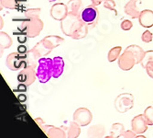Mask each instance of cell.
<instances>
[{
	"label": "cell",
	"mask_w": 153,
	"mask_h": 138,
	"mask_svg": "<svg viewBox=\"0 0 153 138\" xmlns=\"http://www.w3.org/2000/svg\"><path fill=\"white\" fill-rule=\"evenodd\" d=\"M64 41V39L58 35H49L41 40L30 51L27 52V64L33 67L38 66L39 60L47 56L53 49L60 46Z\"/></svg>",
	"instance_id": "obj_1"
},
{
	"label": "cell",
	"mask_w": 153,
	"mask_h": 138,
	"mask_svg": "<svg viewBox=\"0 0 153 138\" xmlns=\"http://www.w3.org/2000/svg\"><path fill=\"white\" fill-rule=\"evenodd\" d=\"M88 26L82 21L80 15L68 13L67 17L61 21V29L64 35L74 40H81L86 37Z\"/></svg>",
	"instance_id": "obj_2"
},
{
	"label": "cell",
	"mask_w": 153,
	"mask_h": 138,
	"mask_svg": "<svg viewBox=\"0 0 153 138\" xmlns=\"http://www.w3.org/2000/svg\"><path fill=\"white\" fill-rule=\"evenodd\" d=\"M145 54V51L138 45L132 44L126 48L118 58V66L123 71H128L135 64H140Z\"/></svg>",
	"instance_id": "obj_3"
},
{
	"label": "cell",
	"mask_w": 153,
	"mask_h": 138,
	"mask_svg": "<svg viewBox=\"0 0 153 138\" xmlns=\"http://www.w3.org/2000/svg\"><path fill=\"white\" fill-rule=\"evenodd\" d=\"M43 21L39 19V17L25 18L18 30L27 35V38H35L39 36L41 31L43 30Z\"/></svg>",
	"instance_id": "obj_4"
},
{
	"label": "cell",
	"mask_w": 153,
	"mask_h": 138,
	"mask_svg": "<svg viewBox=\"0 0 153 138\" xmlns=\"http://www.w3.org/2000/svg\"><path fill=\"white\" fill-rule=\"evenodd\" d=\"M37 78L40 83H47L52 77V59L42 57L37 66Z\"/></svg>",
	"instance_id": "obj_5"
},
{
	"label": "cell",
	"mask_w": 153,
	"mask_h": 138,
	"mask_svg": "<svg viewBox=\"0 0 153 138\" xmlns=\"http://www.w3.org/2000/svg\"><path fill=\"white\" fill-rule=\"evenodd\" d=\"M134 106V97L130 93H122L114 100V107L119 113H125Z\"/></svg>",
	"instance_id": "obj_6"
},
{
	"label": "cell",
	"mask_w": 153,
	"mask_h": 138,
	"mask_svg": "<svg viewBox=\"0 0 153 138\" xmlns=\"http://www.w3.org/2000/svg\"><path fill=\"white\" fill-rule=\"evenodd\" d=\"M35 122L38 123V125L40 127L45 134L49 138H65L67 137L66 133L62 127H56L51 124H47L43 122L41 118H36Z\"/></svg>",
	"instance_id": "obj_7"
},
{
	"label": "cell",
	"mask_w": 153,
	"mask_h": 138,
	"mask_svg": "<svg viewBox=\"0 0 153 138\" xmlns=\"http://www.w3.org/2000/svg\"><path fill=\"white\" fill-rule=\"evenodd\" d=\"M27 65V53L11 52L7 57V66L12 71H18Z\"/></svg>",
	"instance_id": "obj_8"
},
{
	"label": "cell",
	"mask_w": 153,
	"mask_h": 138,
	"mask_svg": "<svg viewBox=\"0 0 153 138\" xmlns=\"http://www.w3.org/2000/svg\"><path fill=\"white\" fill-rule=\"evenodd\" d=\"M81 19L82 20V21L85 22L89 28L92 27L94 28L95 26V24L98 21L99 19V12L98 9H97L96 7H94V5L88 6L87 8H85V9H82L81 14Z\"/></svg>",
	"instance_id": "obj_9"
},
{
	"label": "cell",
	"mask_w": 153,
	"mask_h": 138,
	"mask_svg": "<svg viewBox=\"0 0 153 138\" xmlns=\"http://www.w3.org/2000/svg\"><path fill=\"white\" fill-rule=\"evenodd\" d=\"M37 78V71L36 67H33L31 65H26L23 67L20 72L18 75V81L20 84H24L27 87L30 86L35 82Z\"/></svg>",
	"instance_id": "obj_10"
},
{
	"label": "cell",
	"mask_w": 153,
	"mask_h": 138,
	"mask_svg": "<svg viewBox=\"0 0 153 138\" xmlns=\"http://www.w3.org/2000/svg\"><path fill=\"white\" fill-rule=\"evenodd\" d=\"M93 120V114L87 108H79L74 113V121L80 126H86L91 123Z\"/></svg>",
	"instance_id": "obj_11"
},
{
	"label": "cell",
	"mask_w": 153,
	"mask_h": 138,
	"mask_svg": "<svg viewBox=\"0 0 153 138\" xmlns=\"http://www.w3.org/2000/svg\"><path fill=\"white\" fill-rule=\"evenodd\" d=\"M68 8L67 5L63 3H55L50 9V14L53 20L57 21H62L68 15Z\"/></svg>",
	"instance_id": "obj_12"
},
{
	"label": "cell",
	"mask_w": 153,
	"mask_h": 138,
	"mask_svg": "<svg viewBox=\"0 0 153 138\" xmlns=\"http://www.w3.org/2000/svg\"><path fill=\"white\" fill-rule=\"evenodd\" d=\"M149 123L144 114H138L131 121V128L137 134H143L148 130Z\"/></svg>",
	"instance_id": "obj_13"
},
{
	"label": "cell",
	"mask_w": 153,
	"mask_h": 138,
	"mask_svg": "<svg viewBox=\"0 0 153 138\" xmlns=\"http://www.w3.org/2000/svg\"><path fill=\"white\" fill-rule=\"evenodd\" d=\"M137 3H138L137 0H129L124 7L125 14L130 17L131 19H138L141 11L137 7Z\"/></svg>",
	"instance_id": "obj_14"
},
{
	"label": "cell",
	"mask_w": 153,
	"mask_h": 138,
	"mask_svg": "<svg viewBox=\"0 0 153 138\" xmlns=\"http://www.w3.org/2000/svg\"><path fill=\"white\" fill-rule=\"evenodd\" d=\"M140 24L146 29L153 27V11L150 9H144L140 12L138 17Z\"/></svg>",
	"instance_id": "obj_15"
},
{
	"label": "cell",
	"mask_w": 153,
	"mask_h": 138,
	"mask_svg": "<svg viewBox=\"0 0 153 138\" xmlns=\"http://www.w3.org/2000/svg\"><path fill=\"white\" fill-rule=\"evenodd\" d=\"M64 71V60L61 56H55L52 59V77L59 78Z\"/></svg>",
	"instance_id": "obj_16"
},
{
	"label": "cell",
	"mask_w": 153,
	"mask_h": 138,
	"mask_svg": "<svg viewBox=\"0 0 153 138\" xmlns=\"http://www.w3.org/2000/svg\"><path fill=\"white\" fill-rule=\"evenodd\" d=\"M62 127L64 129L68 138H77V137L80 136L81 126L77 122H75L74 121L68 122L67 125H63Z\"/></svg>",
	"instance_id": "obj_17"
},
{
	"label": "cell",
	"mask_w": 153,
	"mask_h": 138,
	"mask_svg": "<svg viewBox=\"0 0 153 138\" xmlns=\"http://www.w3.org/2000/svg\"><path fill=\"white\" fill-rule=\"evenodd\" d=\"M66 5L70 14H74V15H80L81 14L82 7V0H69Z\"/></svg>",
	"instance_id": "obj_18"
},
{
	"label": "cell",
	"mask_w": 153,
	"mask_h": 138,
	"mask_svg": "<svg viewBox=\"0 0 153 138\" xmlns=\"http://www.w3.org/2000/svg\"><path fill=\"white\" fill-rule=\"evenodd\" d=\"M105 133V128L103 124H95L92 125L87 130L88 137H103Z\"/></svg>",
	"instance_id": "obj_19"
},
{
	"label": "cell",
	"mask_w": 153,
	"mask_h": 138,
	"mask_svg": "<svg viewBox=\"0 0 153 138\" xmlns=\"http://www.w3.org/2000/svg\"><path fill=\"white\" fill-rule=\"evenodd\" d=\"M125 132V127L122 123H119V122H116V123H113L112 126L110 128V134L107 135L106 137L110 138V137H114V138H118V137H121L123 135Z\"/></svg>",
	"instance_id": "obj_20"
},
{
	"label": "cell",
	"mask_w": 153,
	"mask_h": 138,
	"mask_svg": "<svg viewBox=\"0 0 153 138\" xmlns=\"http://www.w3.org/2000/svg\"><path fill=\"white\" fill-rule=\"evenodd\" d=\"M27 0H0L1 9L3 8L8 9H19L20 5Z\"/></svg>",
	"instance_id": "obj_21"
},
{
	"label": "cell",
	"mask_w": 153,
	"mask_h": 138,
	"mask_svg": "<svg viewBox=\"0 0 153 138\" xmlns=\"http://www.w3.org/2000/svg\"><path fill=\"white\" fill-rule=\"evenodd\" d=\"M13 44V40L11 37L4 32H0V50L3 52L5 49L9 48Z\"/></svg>",
	"instance_id": "obj_22"
},
{
	"label": "cell",
	"mask_w": 153,
	"mask_h": 138,
	"mask_svg": "<svg viewBox=\"0 0 153 138\" xmlns=\"http://www.w3.org/2000/svg\"><path fill=\"white\" fill-rule=\"evenodd\" d=\"M121 51H122V47L121 46H115L113 48H111L110 51L108 52L107 54V59L110 63L115 62L116 60H117L121 54Z\"/></svg>",
	"instance_id": "obj_23"
},
{
	"label": "cell",
	"mask_w": 153,
	"mask_h": 138,
	"mask_svg": "<svg viewBox=\"0 0 153 138\" xmlns=\"http://www.w3.org/2000/svg\"><path fill=\"white\" fill-rule=\"evenodd\" d=\"M143 114L149 123V125H153V105L147 107Z\"/></svg>",
	"instance_id": "obj_24"
},
{
	"label": "cell",
	"mask_w": 153,
	"mask_h": 138,
	"mask_svg": "<svg viewBox=\"0 0 153 138\" xmlns=\"http://www.w3.org/2000/svg\"><path fill=\"white\" fill-rule=\"evenodd\" d=\"M41 13L40 8H29L24 12L25 18H32V17H39Z\"/></svg>",
	"instance_id": "obj_25"
},
{
	"label": "cell",
	"mask_w": 153,
	"mask_h": 138,
	"mask_svg": "<svg viewBox=\"0 0 153 138\" xmlns=\"http://www.w3.org/2000/svg\"><path fill=\"white\" fill-rule=\"evenodd\" d=\"M149 61H153V50H149V51H146L144 57L142 59V61L140 62V64L143 68H145L146 64L149 62Z\"/></svg>",
	"instance_id": "obj_26"
},
{
	"label": "cell",
	"mask_w": 153,
	"mask_h": 138,
	"mask_svg": "<svg viewBox=\"0 0 153 138\" xmlns=\"http://www.w3.org/2000/svg\"><path fill=\"white\" fill-rule=\"evenodd\" d=\"M132 27H133L132 21H130L128 19H123V20L120 23V28H121L123 31H125V32L130 31L132 29Z\"/></svg>",
	"instance_id": "obj_27"
},
{
	"label": "cell",
	"mask_w": 153,
	"mask_h": 138,
	"mask_svg": "<svg viewBox=\"0 0 153 138\" xmlns=\"http://www.w3.org/2000/svg\"><path fill=\"white\" fill-rule=\"evenodd\" d=\"M104 8L109 10H112L115 12L116 15H117V11L116 9V2L114 0H105V2L103 3Z\"/></svg>",
	"instance_id": "obj_28"
},
{
	"label": "cell",
	"mask_w": 153,
	"mask_h": 138,
	"mask_svg": "<svg viewBox=\"0 0 153 138\" xmlns=\"http://www.w3.org/2000/svg\"><path fill=\"white\" fill-rule=\"evenodd\" d=\"M141 40L145 44H149L153 40V34L149 31H145L141 35Z\"/></svg>",
	"instance_id": "obj_29"
},
{
	"label": "cell",
	"mask_w": 153,
	"mask_h": 138,
	"mask_svg": "<svg viewBox=\"0 0 153 138\" xmlns=\"http://www.w3.org/2000/svg\"><path fill=\"white\" fill-rule=\"evenodd\" d=\"M145 69H146V72H147L148 76L153 79V61H149L146 64Z\"/></svg>",
	"instance_id": "obj_30"
},
{
	"label": "cell",
	"mask_w": 153,
	"mask_h": 138,
	"mask_svg": "<svg viewBox=\"0 0 153 138\" xmlns=\"http://www.w3.org/2000/svg\"><path fill=\"white\" fill-rule=\"evenodd\" d=\"M138 134H137L133 130H128V131H125L122 137H125V138H135V137H137Z\"/></svg>",
	"instance_id": "obj_31"
},
{
	"label": "cell",
	"mask_w": 153,
	"mask_h": 138,
	"mask_svg": "<svg viewBox=\"0 0 153 138\" xmlns=\"http://www.w3.org/2000/svg\"><path fill=\"white\" fill-rule=\"evenodd\" d=\"M91 2H92V5H94V7H97V6H99L100 4L104 3L105 0H91Z\"/></svg>",
	"instance_id": "obj_32"
},
{
	"label": "cell",
	"mask_w": 153,
	"mask_h": 138,
	"mask_svg": "<svg viewBox=\"0 0 153 138\" xmlns=\"http://www.w3.org/2000/svg\"><path fill=\"white\" fill-rule=\"evenodd\" d=\"M18 51H19L20 53H27V48H26L24 45H20V46L18 48Z\"/></svg>",
	"instance_id": "obj_33"
},
{
	"label": "cell",
	"mask_w": 153,
	"mask_h": 138,
	"mask_svg": "<svg viewBox=\"0 0 153 138\" xmlns=\"http://www.w3.org/2000/svg\"><path fill=\"white\" fill-rule=\"evenodd\" d=\"M50 2H55V1H57V0H49Z\"/></svg>",
	"instance_id": "obj_34"
}]
</instances>
